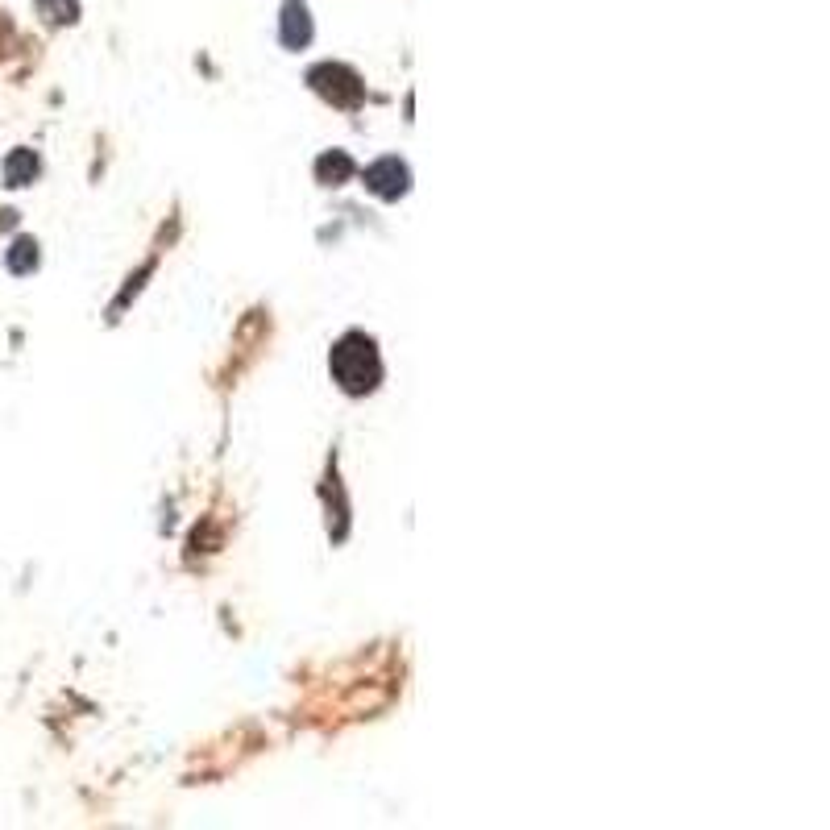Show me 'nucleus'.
I'll list each match as a JSON object with an SVG mask.
<instances>
[{"label":"nucleus","instance_id":"5","mask_svg":"<svg viewBox=\"0 0 830 830\" xmlns=\"http://www.w3.org/2000/svg\"><path fill=\"white\" fill-rule=\"evenodd\" d=\"M34 175H38V154L34 150H13L9 162H5V183L25 187V183H34Z\"/></svg>","mask_w":830,"mask_h":830},{"label":"nucleus","instance_id":"1","mask_svg":"<svg viewBox=\"0 0 830 830\" xmlns=\"http://www.w3.org/2000/svg\"><path fill=\"white\" fill-rule=\"evenodd\" d=\"M332 378H337L341 391H349V395L374 391L378 378H382V362H378L374 341L362 337V332H349V337L332 349Z\"/></svg>","mask_w":830,"mask_h":830},{"label":"nucleus","instance_id":"7","mask_svg":"<svg viewBox=\"0 0 830 830\" xmlns=\"http://www.w3.org/2000/svg\"><path fill=\"white\" fill-rule=\"evenodd\" d=\"M38 266V245L30 237H17L13 249H9V270L13 274H30Z\"/></svg>","mask_w":830,"mask_h":830},{"label":"nucleus","instance_id":"6","mask_svg":"<svg viewBox=\"0 0 830 830\" xmlns=\"http://www.w3.org/2000/svg\"><path fill=\"white\" fill-rule=\"evenodd\" d=\"M316 175H320V183H328V187H341V183L353 175V158L341 154V150H332V154H324V158L316 162Z\"/></svg>","mask_w":830,"mask_h":830},{"label":"nucleus","instance_id":"2","mask_svg":"<svg viewBox=\"0 0 830 830\" xmlns=\"http://www.w3.org/2000/svg\"><path fill=\"white\" fill-rule=\"evenodd\" d=\"M312 88H316L320 96H328L337 108H357V104H362V96H366L362 79H357L349 67H337V63L316 67V71H312Z\"/></svg>","mask_w":830,"mask_h":830},{"label":"nucleus","instance_id":"8","mask_svg":"<svg viewBox=\"0 0 830 830\" xmlns=\"http://www.w3.org/2000/svg\"><path fill=\"white\" fill-rule=\"evenodd\" d=\"M38 9L46 21H75V0H38Z\"/></svg>","mask_w":830,"mask_h":830},{"label":"nucleus","instance_id":"3","mask_svg":"<svg viewBox=\"0 0 830 830\" xmlns=\"http://www.w3.org/2000/svg\"><path fill=\"white\" fill-rule=\"evenodd\" d=\"M407 183H411V175H407V166L399 158H382L366 171V187L382 200H399L407 191Z\"/></svg>","mask_w":830,"mask_h":830},{"label":"nucleus","instance_id":"4","mask_svg":"<svg viewBox=\"0 0 830 830\" xmlns=\"http://www.w3.org/2000/svg\"><path fill=\"white\" fill-rule=\"evenodd\" d=\"M308 42H312V17H308V9H303L299 0H291V5L283 9V46L299 50Z\"/></svg>","mask_w":830,"mask_h":830}]
</instances>
